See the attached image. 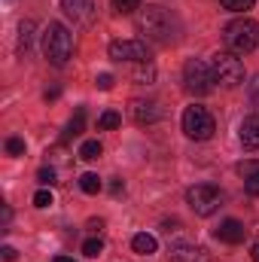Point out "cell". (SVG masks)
<instances>
[{"instance_id": "cell-16", "label": "cell", "mask_w": 259, "mask_h": 262, "mask_svg": "<svg viewBox=\"0 0 259 262\" xmlns=\"http://www.w3.org/2000/svg\"><path fill=\"white\" fill-rule=\"evenodd\" d=\"M101 186H104V183H101L98 174H82V177H79V189H82L85 195H98Z\"/></svg>"}, {"instance_id": "cell-7", "label": "cell", "mask_w": 259, "mask_h": 262, "mask_svg": "<svg viewBox=\"0 0 259 262\" xmlns=\"http://www.w3.org/2000/svg\"><path fill=\"white\" fill-rule=\"evenodd\" d=\"M183 82H186V89L195 92V95H207V92H213V67L204 64V61H198V58H189L186 67H183Z\"/></svg>"}, {"instance_id": "cell-27", "label": "cell", "mask_w": 259, "mask_h": 262, "mask_svg": "<svg viewBox=\"0 0 259 262\" xmlns=\"http://www.w3.org/2000/svg\"><path fill=\"white\" fill-rule=\"evenodd\" d=\"M95 85H98L101 92H110V89H113V76H110V73H101V76L95 79Z\"/></svg>"}, {"instance_id": "cell-33", "label": "cell", "mask_w": 259, "mask_h": 262, "mask_svg": "<svg viewBox=\"0 0 259 262\" xmlns=\"http://www.w3.org/2000/svg\"><path fill=\"white\" fill-rule=\"evenodd\" d=\"M6 3H12V0H6Z\"/></svg>"}, {"instance_id": "cell-2", "label": "cell", "mask_w": 259, "mask_h": 262, "mask_svg": "<svg viewBox=\"0 0 259 262\" xmlns=\"http://www.w3.org/2000/svg\"><path fill=\"white\" fill-rule=\"evenodd\" d=\"M223 43L229 46V52H235V55H247V52H253L259 46V25L253 18H235V21H229L226 25V31H223Z\"/></svg>"}, {"instance_id": "cell-21", "label": "cell", "mask_w": 259, "mask_h": 262, "mask_svg": "<svg viewBox=\"0 0 259 262\" xmlns=\"http://www.w3.org/2000/svg\"><path fill=\"white\" fill-rule=\"evenodd\" d=\"M6 152L9 156H25V140L21 137H9L6 140Z\"/></svg>"}, {"instance_id": "cell-15", "label": "cell", "mask_w": 259, "mask_h": 262, "mask_svg": "<svg viewBox=\"0 0 259 262\" xmlns=\"http://www.w3.org/2000/svg\"><path fill=\"white\" fill-rule=\"evenodd\" d=\"M131 250L140 253V256H149V253H156V238L146 235V232H140V235L131 238Z\"/></svg>"}, {"instance_id": "cell-10", "label": "cell", "mask_w": 259, "mask_h": 262, "mask_svg": "<svg viewBox=\"0 0 259 262\" xmlns=\"http://www.w3.org/2000/svg\"><path fill=\"white\" fill-rule=\"evenodd\" d=\"M131 116H134V122L149 125V122H159L162 119V107L156 101H134L131 104Z\"/></svg>"}, {"instance_id": "cell-13", "label": "cell", "mask_w": 259, "mask_h": 262, "mask_svg": "<svg viewBox=\"0 0 259 262\" xmlns=\"http://www.w3.org/2000/svg\"><path fill=\"white\" fill-rule=\"evenodd\" d=\"M171 262H210L201 247H174L171 250Z\"/></svg>"}, {"instance_id": "cell-26", "label": "cell", "mask_w": 259, "mask_h": 262, "mask_svg": "<svg viewBox=\"0 0 259 262\" xmlns=\"http://www.w3.org/2000/svg\"><path fill=\"white\" fill-rule=\"evenodd\" d=\"M238 174H241V177L259 174V162H244V165H238Z\"/></svg>"}, {"instance_id": "cell-4", "label": "cell", "mask_w": 259, "mask_h": 262, "mask_svg": "<svg viewBox=\"0 0 259 262\" xmlns=\"http://www.w3.org/2000/svg\"><path fill=\"white\" fill-rule=\"evenodd\" d=\"M186 204L195 216H210L220 210L223 204V192L213 186V183H198L192 189H186Z\"/></svg>"}, {"instance_id": "cell-9", "label": "cell", "mask_w": 259, "mask_h": 262, "mask_svg": "<svg viewBox=\"0 0 259 262\" xmlns=\"http://www.w3.org/2000/svg\"><path fill=\"white\" fill-rule=\"evenodd\" d=\"M61 9H64L67 18L73 25H79V28H89L95 21V3L92 0H61Z\"/></svg>"}, {"instance_id": "cell-22", "label": "cell", "mask_w": 259, "mask_h": 262, "mask_svg": "<svg viewBox=\"0 0 259 262\" xmlns=\"http://www.w3.org/2000/svg\"><path fill=\"white\" fill-rule=\"evenodd\" d=\"M256 0H223V6L226 9H232V12H244V9H250Z\"/></svg>"}, {"instance_id": "cell-6", "label": "cell", "mask_w": 259, "mask_h": 262, "mask_svg": "<svg viewBox=\"0 0 259 262\" xmlns=\"http://www.w3.org/2000/svg\"><path fill=\"white\" fill-rule=\"evenodd\" d=\"M183 131H186V137H192V140H210L213 137V131H217V122H213V116L204 110V107H186L183 110Z\"/></svg>"}, {"instance_id": "cell-12", "label": "cell", "mask_w": 259, "mask_h": 262, "mask_svg": "<svg viewBox=\"0 0 259 262\" xmlns=\"http://www.w3.org/2000/svg\"><path fill=\"white\" fill-rule=\"evenodd\" d=\"M238 140L247 146V149H259V113L256 116H247L238 128Z\"/></svg>"}, {"instance_id": "cell-5", "label": "cell", "mask_w": 259, "mask_h": 262, "mask_svg": "<svg viewBox=\"0 0 259 262\" xmlns=\"http://www.w3.org/2000/svg\"><path fill=\"white\" fill-rule=\"evenodd\" d=\"M210 67H213V79L220 85H226V89H235V85L244 82V64H241V58H235V52L213 55Z\"/></svg>"}, {"instance_id": "cell-3", "label": "cell", "mask_w": 259, "mask_h": 262, "mask_svg": "<svg viewBox=\"0 0 259 262\" xmlns=\"http://www.w3.org/2000/svg\"><path fill=\"white\" fill-rule=\"evenodd\" d=\"M70 52H73V37H70V31H67L64 25L52 21V25L43 31V55H46V61L55 64V67H64L67 58H70Z\"/></svg>"}, {"instance_id": "cell-14", "label": "cell", "mask_w": 259, "mask_h": 262, "mask_svg": "<svg viewBox=\"0 0 259 262\" xmlns=\"http://www.w3.org/2000/svg\"><path fill=\"white\" fill-rule=\"evenodd\" d=\"M85 128V107H76V113H73V119L67 122L64 134H61V140H73V137H79Z\"/></svg>"}, {"instance_id": "cell-28", "label": "cell", "mask_w": 259, "mask_h": 262, "mask_svg": "<svg viewBox=\"0 0 259 262\" xmlns=\"http://www.w3.org/2000/svg\"><path fill=\"white\" fill-rule=\"evenodd\" d=\"M37 177H40V183H55V171L52 168H40Z\"/></svg>"}, {"instance_id": "cell-8", "label": "cell", "mask_w": 259, "mask_h": 262, "mask_svg": "<svg viewBox=\"0 0 259 262\" xmlns=\"http://www.w3.org/2000/svg\"><path fill=\"white\" fill-rule=\"evenodd\" d=\"M110 58L113 61H125V64H143L149 61V49L143 40H113L110 43Z\"/></svg>"}, {"instance_id": "cell-31", "label": "cell", "mask_w": 259, "mask_h": 262, "mask_svg": "<svg viewBox=\"0 0 259 262\" xmlns=\"http://www.w3.org/2000/svg\"><path fill=\"white\" fill-rule=\"evenodd\" d=\"M250 256H253V262H259V244H253V250H250Z\"/></svg>"}, {"instance_id": "cell-1", "label": "cell", "mask_w": 259, "mask_h": 262, "mask_svg": "<svg viewBox=\"0 0 259 262\" xmlns=\"http://www.w3.org/2000/svg\"><path fill=\"white\" fill-rule=\"evenodd\" d=\"M137 28H140V34H143L149 43H159V46L177 43V40H180V31H183V28H180V18H177L171 9L159 6V3L140 9V15H137Z\"/></svg>"}, {"instance_id": "cell-23", "label": "cell", "mask_w": 259, "mask_h": 262, "mask_svg": "<svg viewBox=\"0 0 259 262\" xmlns=\"http://www.w3.org/2000/svg\"><path fill=\"white\" fill-rule=\"evenodd\" d=\"M244 189H247V195H259V174L244 177Z\"/></svg>"}, {"instance_id": "cell-18", "label": "cell", "mask_w": 259, "mask_h": 262, "mask_svg": "<svg viewBox=\"0 0 259 262\" xmlns=\"http://www.w3.org/2000/svg\"><path fill=\"white\" fill-rule=\"evenodd\" d=\"M122 125V116L116 113V110H107V113H101V119H98V128L101 131H113Z\"/></svg>"}, {"instance_id": "cell-20", "label": "cell", "mask_w": 259, "mask_h": 262, "mask_svg": "<svg viewBox=\"0 0 259 262\" xmlns=\"http://www.w3.org/2000/svg\"><path fill=\"white\" fill-rule=\"evenodd\" d=\"M82 253H85L89 259H95V256H101V253H104V241H101V238H89V241L82 244Z\"/></svg>"}, {"instance_id": "cell-25", "label": "cell", "mask_w": 259, "mask_h": 262, "mask_svg": "<svg viewBox=\"0 0 259 262\" xmlns=\"http://www.w3.org/2000/svg\"><path fill=\"white\" fill-rule=\"evenodd\" d=\"M34 204H37V207H49V204H52V192H49V189H40V192L34 195Z\"/></svg>"}, {"instance_id": "cell-29", "label": "cell", "mask_w": 259, "mask_h": 262, "mask_svg": "<svg viewBox=\"0 0 259 262\" xmlns=\"http://www.w3.org/2000/svg\"><path fill=\"white\" fill-rule=\"evenodd\" d=\"M250 101L259 107V73L253 76V82H250Z\"/></svg>"}, {"instance_id": "cell-30", "label": "cell", "mask_w": 259, "mask_h": 262, "mask_svg": "<svg viewBox=\"0 0 259 262\" xmlns=\"http://www.w3.org/2000/svg\"><path fill=\"white\" fill-rule=\"evenodd\" d=\"M0 256H3L6 262H15V256H18V253H15V247H9V244H6V247L0 250Z\"/></svg>"}, {"instance_id": "cell-17", "label": "cell", "mask_w": 259, "mask_h": 262, "mask_svg": "<svg viewBox=\"0 0 259 262\" xmlns=\"http://www.w3.org/2000/svg\"><path fill=\"white\" fill-rule=\"evenodd\" d=\"M31 43H34V21L25 18V21L18 25V49H28Z\"/></svg>"}, {"instance_id": "cell-24", "label": "cell", "mask_w": 259, "mask_h": 262, "mask_svg": "<svg viewBox=\"0 0 259 262\" xmlns=\"http://www.w3.org/2000/svg\"><path fill=\"white\" fill-rule=\"evenodd\" d=\"M113 6H116L119 12H134V9L140 6V0H113Z\"/></svg>"}, {"instance_id": "cell-19", "label": "cell", "mask_w": 259, "mask_h": 262, "mask_svg": "<svg viewBox=\"0 0 259 262\" xmlns=\"http://www.w3.org/2000/svg\"><path fill=\"white\" fill-rule=\"evenodd\" d=\"M101 143L98 140H85L82 146H79V159H85V162H95V159H101Z\"/></svg>"}, {"instance_id": "cell-11", "label": "cell", "mask_w": 259, "mask_h": 262, "mask_svg": "<svg viewBox=\"0 0 259 262\" xmlns=\"http://www.w3.org/2000/svg\"><path fill=\"white\" fill-rule=\"evenodd\" d=\"M217 238H220L223 244H241V241L247 238V229H244L238 220H223V223L217 226Z\"/></svg>"}, {"instance_id": "cell-32", "label": "cell", "mask_w": 259, "mask_h": 262, "mask_svg": "<svg viewBox=\"0 0 259 262\" xmlns=\"http://www.w3.org/2000/svg\"><path fill=\"white\" fill-rule=\"evenodd\" d=\"M52 262H73V259H70V256H55Z\"/></svg>"}]
</instances>
